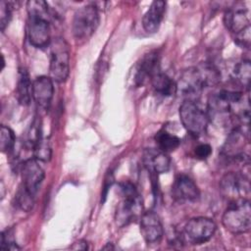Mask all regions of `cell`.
<instances>
[{
	"instance_id": "21",
	"label": "cell",
	"mask_w": 251,
	"mask_h": 251,
	"mask_svg": "<svg viewBox=\"0 0 251 251\" xmlns=\"http://www.w3.org/2000/svg\"><path fill=\"white\" fill-rule=\"evenodd\" d=\"M232 78L236 84L242 86L247 91L249 90L251 79V64L249 60H242L234 66Z\"/></svg>"
},
{
	"instance_id": "8",
	"label": "cell",
	"mask_w": 251,
	"mask_h": 251,
	"mask_svg": "<svg viewBox=\"0 0 251 251\" xmlns=\"http://www.w3.org/2000/svg\"><path fill=\"white\" fill-rule=\"evenodd\" d=\"M220 192L228 203L240 199H249V177L243 173L228 172L220 180Z\"/></svg>"
},
{
	"instance_id": "10",
	"label": "cell",
	"mask_w": 251,
	"mask_h": 251,
	"mask_svg": "<svg viewBox=\"0 0 251 251\" xmlns=\"http://www.w3.org/2000/svg\"><path fill=\"white\" fill-rule=\"evenodd\" d=\"M44 170L39 165L38 160H36L35 158L26 159L22 163V185L30 192L36 194L44 179Z\"/></svg>"
},
{
	"instance_id": "13",
	"label": "cell",
	"mask_w": 251,
	"mask_h": 251,
	"mask_svg": "<svg viewBox=\"0 0 251 251\" xmlns=\"http://www.w3.org/2000/svg\"><path fill=\"white\" fill-rule=\"evenodd\" d=\"M140 232L148 244H158L164 236V227L159 216L153 211L144 212L140 217Z\"/></svg>"
},
{
	"instance_id": "28",
	"label": "cell",
	"mask_w": 251,
	"mask_h": 251,
	"mask_svg": "<svg viewBox=\"0 0 251 251\" xmlns=\"http://www.w3.org/2000/svg\"><path fill=\"white\" fill-rule=\"evenodd\" d=\"M0 248L2 250H19L20 247L13 238V233L11 230H5L1 233V243Z\"/></svg>"
},
{
	"instance_id": "5",
	"label": "cell",
	"mask_w": 251,
	"mask_h": 251,
	"mask_svg": "<svg viewBox=\"0 0 251 251\" xmlns=\"http://www.w3.org/2000/svg\"><path fill=\"white\" fill-rule=\"evenodd\" d=\"M99 11L94 4L85 5L77 9L74 15L72 30L78 41L89 39L99 25Z\"/></svg>"
},
{
	"instance_id": "19",
	"label": "cell",
	"mask_w": 251,
	"mask_h": 251,
	"mask_svg": "<svg viewBox=\"0 0 251 251\" xmlns=\"http://www.w3.org/2000/svg\"><path fill=\"white\" fill-rule=\"evenodd\" d=\"M15 96L23 106H27L32 99V81L27 71L24 68L19 70Z\"/></svg>"
},
{
	"instance_id": "27",
	"label": "cell",
	"mask_w": 251,
	"mask_h": 251,
	"mask_svg": "<svg viewBox=\"0 0 251 251\" xmlns=\"http://www.w3.org/2000/svg\"><path fill=\"white\" fill-rule=\"evenodd\" d=\"M13 8H14L13 3L11 2H7V1L0 2V27L2 31L5 30V28L7 27V25L11 21Z\"/></svg>"
},
{
	"instance_id": "2",
	"label": "cell",
	"mask_w": 251,
	"mask_h": 251,
	"mask_svg": "<svg viewBox=\"0 0 251 251\" xmlns=\"http://www.w3.org/2000/svg\"><path fill=\"white\" fill-rule=\"evenodd\" d=\"M121 200L116 210V223L120 226H126L143 214V202L135 185L130 181H123L119 185Z\"/></svg>"
},
{
	"instance_id": "12",
	"label": "cell",
	"mask_w": 251,
	"mask_h": 251,
	"mask_svg": "<svg viewBox=\"0 0 251 251\" xmlns=\"http://www.w3.org/2000/svg\"><path fill=\"white\" fill-rule=\"evenodd\" d=\"M172 197L179 203L195 202L200 197V190L191 177L181 174L172 185Z\"/></svg>"
},
{
	"instance_id": "24",
	"label": "cell",
	"mask_w": 251,
	"mask_h": 251,
	"mask_svg": "<svg viewBox=\"0 0 251 251\" xmlns=\"http://www.w3.org/2000/svg\"><path fill=\"white\" fill-rule=\"evenodd\" d=\"M34 193L30 192L21 184L15 196V204L22 211L30 212L34 206Z\"/></svg>"
},
{
	"instance_id": "29",
	"label": "cell",
	"mask_w": 251,
	"mask_h": 251,
	"mask_svg": "<svg viewBox=\"0 0 251 251\" xmlns=\"http://www.w3.org/2000/svg\"><path fill=\"white\" fill-rule=\"evenodd\" d=\"M212 153V147L208 143H200L194 148V156L196 159L205 160Z\"/></svg>"
},
{
	"instance_id": "30",
	"label": "cell",
	"mask_w": 251,
	"mask_h": 251,
	"mask_svg": "<svg viewBox=\"0 0 251 251\" xmlns=\"http://www.w3.org/2000/svg\"><path fill=\"white\" fill-rule=\"evenodd\" d=\"M71 248L75 250H86L88 247H87V242L85 240L79 239L76 242H75Z\"/></svg>"
},
{
	"instance_id": "23",
	"label": "cell",
	"mask_w": 251,
	"mask_h": 251,
	"mask_svg": "<svg viewBox=\"0 0 251 251\" xmlns=\"http://www.w3.org/2000/svg\"><path fill=\"white\" fill-rule=\"evenodd\" d=\"M41 134V123L40 120L35 117L31 122L29 127L27 128L25 137H24V146L27 149L32 151L37 142L42 138Z\"/></svg>"
},
{
	"instance_id": "22",
	"label": "cell",
	"mask_w": 251,
	"mask_h": 251,
	"mask_svg": "<svg viewBox=\"0 0 251 251\" xmlns=\"http://www.w3.org/2000/svg\"><path fill=\"white\" fill-rule=\"evenodd\" d=\"M155 141L158 146L157 148L166 153H170L178 148L181 140L176 134L170 133L165 129H161L156 133Z\"/></svg>"
},
{
	"instance_id": "25",
	"label": "cell",
	"mask_w": 251,
	"mask_h": 251,
	"mask_svg": "<svg viewBox=\"0 0 251 251\" xmlns=\"http://www.w3.org/2000/svg\"><path fill=\"white\" fill-rule=\"evenodd\" d=\"M16 145V136L13 129L5 125L0 127V149L2 152L10 153Z\"/></svg>"
},
{
	"instance_id": "17",
	"label": "cell",
	"mask_w": 251,
	"mask_h": 251,
	"mask_svg": "<svg viewBox=\"0 0 251 251\" xmlns=\"http://www.w3.org/2000/svg\"><path fill=\"white\" fill-rule=\"evenodd\" d=\"M160 72L159 54L157 51H150L143 56L139 62L134 75V82L137 86H141L147 80L150 81L152 76Z\"/></svg>"
},
{
	"instance_id": "7",
	"label": "cell",
	"mask_w": 251,
	"mask_h": 251,
	"mask_svg": "<svg viewBox=\"0 0 251 251\" xmlns=\"http://www.w3.org/2000/svg\"><path fill=\"white\" fill-rule=\"evenodd\" d=\"M217 230L216 223L207 217H196L188 220L183 226L181 239L191 245H200L209 241Z\"/></svg>"
},
{
	"instance_id": "20",
	"label": "cell",
	"mask_w": 251,
	"mask_h": 251,
	"mask_svg": "<svg viewBox=\"0 0 251 251\" xmlns=\"http://www.w3.org/2000/svg\"><path fill=\"white\" fill-rule=\"evenodd\" d=\"M156 94L163 97H170L176 93V83L167 75L158 72L150 79Z\"/></svg>"
},
{
	"instance_id": "14",
	"label": "cell",
	"mask_w": 251,
	"mask_h": 251,
	"mask_svg": "<svg viewBox=\"0 0 251 251\" xmlns=\"http://www.w3.org/2000/svg\"><path fill=\"white\" fill-rule=\"evenodd\" d=\"M244 128L234 126L229 132L224 146L222 153L227 159H233L238 161H244L246 158L243 152V148L245 145L246 134Z\"/></svg>"
},
{
	"instance_id": "3",
	"label": "cell",
	"mask_w": 251,
	"mask_h": 251,
	"mask_svg": "<svg viewBox=\"0 0 251 251\" xmlns=\"http://www.w3.org/2000/svg\"><path fill=\"white\" fill-rule=\"evenodd\" d=\"M224 227L232 234H243L251 227V208L249 199L228 203L222 216Z\"/></svg>"
},
{
	"instance_id": "18",
	"label": "cell",
	"mask_w": 251,
	"mask_h": 251,
	"mask_svg": "<svg viewBox=\"0 0 251 251\" xmlns=\"http://www.w3.org/2000/svg\"><path fill=\"white\" fill-rule=\"evenodd\" d=\"M166 11V2L161 0L153 1L142 18V26L148 33H155L163 21Z\"/></svg>"
},
{
	"instance_id": "4",
	"label": "cell",
	"mask_w": 251,
	"mask_h": 251,
	"mask_svg": "<svg viewBox=\"0 0 251 251\" xmlns=\"http://www.w3.org/2000/svg\"><path fill=\"white\" fill-rule=\"evenodd\" d=\"M178 114L181 125L190 134L196 136L206 131L210 122L208 111L195 100H184L179 106Z\"/></svg>"
},
{
	"instance_id": "1",
	"label": "cell",
	"mask_w": 251,
	"mask_h": 251,
	"mask_svg": "<svg viewBox=\"0 0 251 251\" xmlns=\"http://www.w3.org/2000/svg\"><path fill=\"white\" fill-rule=\"evenodd\" d=\"M221 80L220 71L211 63H202L184 70L176 83V92L193 100L206 87L218 84Z\"/></svg>"
},
{
	"instance_id": "16",
	"label": "cell",
	"mask_w": 251,
	"mask_h": 251,
	"mask_svg": "<svg viewBox=\"0 0 251 251\" xmlns=\"http://www.w3.org/2000/svg\"><path fill=\"white\" fill-rule=\"evenodd\" d=\"M142 162L146 170L153 175L167 173L171 168V159L168 153L159 148H147L143 152Z\"/></svg>"
},
{
	"instance_id": "9",
	"label": "cell",
	"mask_w": 251,
	"mask_h": 251,
	"mask_svg": "<svg viewBox=\"0 0 251 251\" xmlns=\"http://www.w3.org/2000/svg\"><path fill=\"white\" fill-rule=\"evenodd\" d=\"M26 30L28 41L33 47L43 49L50 46L51 31L49 18L36 14H28Z\"/></svg>"
},
{
	"instance_id": "11",
	"label": "cell",
	"mask_w": 251,
	"mask_h": 251,
	"mask_svg": "<svg viewBox=\"0 0 251 251\" xmlns=\"http://www.w3.org/2000/svg\"><path fill=\"white\" fill-rule=\"evenodd\" d=\"M224 24L226 27L234 35L250 30L249 11L243 5L237 4L227 9L224 15Z\"/></svg>"
},
{
	"instance_id": "15",
	"label": "cell",
	"mask_w": 251,
	"mask_h": 251,
	"mask_svg": "<svg viewBox=\"0 0 251 251\" xmlns=\"http://www.w3.org/2000/svg\"><path fill=\"white\" fill-rule=\"evenodd\" d=\"M54 95V81L50 76L40 75L32 81V99L37 106L48 110Z\"/></svg>"
},
{
	"instance_id": "26",
	"label": "cell",
	"mask_w": 251,
	"mask_h": 251,
	"mask_svg": "<svg viewBox=\"0 0 251 251\" xmlns=\"http://www.w3.org/2000/svg\"><path fill=\"white\" fill-rule=\"evenodd\" d=\"M33 156L36 160L41 162H48L52 157V147L47 138L42 137L32 150Z\"/></svg>"
},
{
	"instance_id": "6",
	"label": "cell",
	"mask_w": 251,
	"mask_h": 251,
	"mask_svg": "<svg viewBox=\"0 0 251 251\" xmlns=\"http://www.w3.org/2000/svg\"><path fill=\"white\" fill-rule=\"evenodd\" d=\"M49 76L53 81L62 83L65 82L70 75V49L68 43L57 38L51 42Z\"/></svg>"
}]
</instances>
